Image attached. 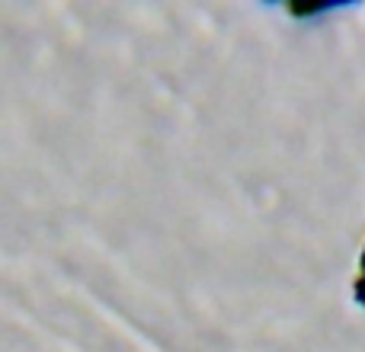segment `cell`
<instances>
[{
  "mask_svg": "<svg viewBox=\"0 0 365 352\" xmlns=\"http://www.w3.org/2000/svg\"><path fill=\"white\" fill-rule=\"evenodd\" d=\"M356 301L365 308V247H362V259H359V272H356Z\"/></svg>",
  "mask_w": 365,
  "mask_h": 352,
  "instance_id": "cell-1",
  "label": "cell"
}]
</instances>
